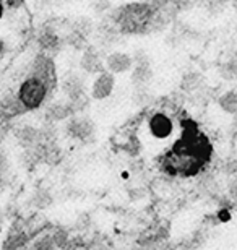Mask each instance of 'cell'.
<instances>
[{"instance_id": "cell-1", "label": "cell", "mask_w": 237, "mask_h": 250, "mask_svg": "<svg viewBox=\"0 0 237 250\" xmlns=\"http://www.w3.org/2000/svg\"><path fill=\"white\" fill-rule=\"evenodd\" d=\"M156 10L150 3H129L117 10L114 21L120 33L143 34L153 24Z\"/></svg>"}, {"instance_id": "cell-2", "label": "cell", "mask_w": 237, "mask_h": 250, "mask_svg": "<svg viewBox=\"0 0 237 250\" xmlns=\"http://www.w3.org/2000/svg\"><path fill=\"white\" fill-rule=\"evenodd\" d=\"M47 93H49V89L41 80H38L36 77H28L22 83L17 96L26 111H34V109L43 106Z\"/></svg>"}, {"instance_id": "cell-3", "label": "cell", "mask_w": 237, "mask_h": 250, "mask_svg": "<svg viewBox=\"0 0 237 250\" xmlns=\"http://www.w3.org/2000/svg\"><path fill=\"white\" fill-rule=\"evenodd\" d=\"M31 77H36L38 80H41L47 86L49 91L54 89L55 84H57V70H55V63L52 59H49L47 56H44V54L34 59L33 67H31Z\"/></svg>"}, {"instance_id": "cell-4", "label": "cell", "mask_w": 237, "mask_h": 250, "mask_svg": "<svg viewBox=\"0 0 237 250\" xmlns=\"http://www.w3.org/2000/svg\"><path fill=\"white\" fill-rule=\"evenodd\" d=\"M148 132L156 140L169 138L174 132L172 119L164 112H154L148 121Z\"/></svg>"}, {"instance_id": "cell-5", "label": "cell", "mask_w": 237, "mask_h": 250, "mask_svg": "<svg viewBox=\"0 0 237 250\" xmlns=\"http://www.w3.org/2000/svg\"><path fill=\"white\" fill-rule=\"evenodd\" d=\"M153 78V70H151L150 59L143 52H138L133 57V67H132V83L137 88H145L146 84Z\"/></svg>"}, {"instance_id": "cell-6", "label": "cell", "mask_w": 237, "mask_h": 250, "mask_svg": "<svg viewBox=\"0 0 237 250\" xmlns=\"http://www.w3.org/2000/svg\"><path fill=\"white\" fill-rule=\"evenodd\" d=\"M115 88V78H114V73H110L109 70L108 72H101L96 80L93 82V86H91V98L96 99V101H103V99L109 98L112 94Z\"/></svg>"}, {"instance_id": "cell-7", "label": "cell", "mask_w": 237, "mask_h": 250, "mask_svg": "<svg viewBox=\"0 0 237 250\" xmlns=\"http://www.w3.org/2000/svg\"><path fill=\"white\" fill-rule=\"evenodd\" d=\"M106 68L109 70L110 73L119 75V73H125L129 70H132L133 67V57L129 56L127 52H112L109 54L108 59H106Z\"/></svg>"}, {"instance_id": "cell-8", "label": "cell", "mask_w": 237, "mask_h": 250, "mask_svg": "<svg viewBox=\"0 0 237 250\" xmlns=\"http://www.w3.org/2000/svg\"><path fill=\"white\" fill-rule=\"evenodd\" d=\"M64 93L67 94L68 103H72V106L75 109L78 103H82L85 99V89H83V83L77 75H68L67 78L64 80L62 83Z\"/></svg>"}, {"instance_id": "cell-9", "label": "cell", "mask_w": 237, "mask_h": 250, "mask_svg": "<svg viewBox=\"0 0 237 250\" xmlns=\"http://www.w3.org/2000/svg\"><path fill=\"white\" fill-rule=\"evenodd\" d=\"M26 109L23 107V104L20 103L18 96H13V94H8V96H5L0 99V116L3 117H15L18 116V114L24 112Z\"/></svg>"}, {"instance_id": "cell-10", "label": "cell", "mask_w": 237, "mask_h": 250, "mask_svg": "<svg viewBox=\"0 0 237 250\" xmlns=\"http://www.w3.org/2000/svg\"><path fill=\"white\" fill-rule=\"evenodd\" d=\"M80 63H82V68L86 73H101V72H104V63L99 59V54L91 51V49L83 54L82 62H80Z\"/></svg>"}, {"instance_id": "cell-11", "label": "cell", "mask_w": 237, "mask_h": 250, "mask_svg": "<svg viewBox=\"0 0 237 250\" xmlns=\"http://www.w3.org/2000/svg\"><path fill=\"white\" fill-rule=\"evenodd\" d=\"M68 132L78 138L88 137L93 132V122L88 121V119H75L68 124Z\"/></svg>"}, {"instance_id": "cell-12", "label": "cell", "mask_w": 237, "mask_h": 250, "mask_svg": "<svg viewBox=\"0 0 237 250\" xmlns=\"http://www.w3.org/2000/svg\"><path fill=\"white\" fill-rule=\"evenodd\" d=\"M218 104L224 112L236 114L237 112V91L236 89H231V91H226L224 94H221L218 99Z\"/></svg>"}, {"instance_id": "cell-13", "label": "cell", "mask_w": 237, "mask_h": 250, "mask_svg": "<svg viewBox=\"0 0 237 250\" xmlns=\"http://www.w3.org/2000/svg\"><path fill=\"white\" fill-rule=\"evenodd\" d=\"M72 111H73L72 103H55L49 107L47 114H49V117L55 119V121H62V119L68 117L70 114H72Z\"/></svg>"}, {"instance_id": "cell-14", "label": "cell", "mask_w": 237, "mask_h": 250, "mask_svg": "<svg viewBox=\"0 0 237 250\" xmlns=\"http://www.w3.org/2000/svg\"><path fill=\"white\" fill-rule=\"evenodd\" d=\"M59 44H60V39L55 33L46 31L39 36V46H41L44 51H54V49L59 47Z\"/></svg>"}, {"instance_id": "cell-15", "label": "cell", "mask_w": 237, "mask_h": 250, "mask_svg": "<svg viewBox=\"0 0 237 250\" xmlns=\"http://www.w3.org/2000/svg\"><path fill=\"white\" fill-rule=\"evenodd\" d=\"M93 31V23L89 21L88 18H83V20H78L77 21V34L80 36H88L89 33Z\"/></svg>"}, {"instance_id": "cell-16", "label": "cell", "mask_w": 237, "mask_h": 250, "mask_svg": "<svg viewBox=\"0 0 237 250\" xmlns=\"http://www.w3.org/2000/svg\"><path fill=\"white\" fill-rule=\"evenodd\" d=\"M224 72L223 77L226 78H237V57L234 59V61H231L224 65Z\"/></svg>"}, {"instance_id": "cell-17", "label": "cell", "mask_w": 237, "mask_h": 250, "mask_svg": "<svg viewBox=\"0 0 237 250\" xmlns=\"http://www.w3.org/2000/svg\"><path fill=\"white\" fill-rule=\"evenodd\" d=\"M22 3H23V0H7V5L10 8H18V7H22Z\"/></svg>"}, {"instance_id": "cell-18", "label": "cell", "mask_w": 237, "mask_h": 250, "mask_svg": "<svg viewBox=\"0 0 237 250\" xmlns=\"http://www.w3.org/2000/svg\"><path fill=\"white\" fill-rule=\"evenodd\" d=\"M233 192H234V193L237 195V182H236V186L233 187Z\"/></svg>"}, {"instance_id": "cell-19", "label": "cell", "mask_w": 237, "mask_h": 250, "mask_svg": "<svg viewBox=\"0 0 237 250\" xmlns=\"http://www.w3.org/2000/svg\"><path fill=\"white\" fill-rule=\"evenodd\" d=\"M3 47H5V46H3V42H2V41H0V52H2V51H3Z\"/></svg>"}, {"instance_id": "cell-20", "label": "cell", "mask_w": 237, "mask_h": 250, "mask_svg": "<svg viewBox=\"0 0 237 250\" xmlns=\"http://www.w3.org/2000/svg\"><path fill=\"white\" fill-rule=\"evenodd\" d=\"M0 17H2V3H0Z\"/></svg>"}]
</instances>
